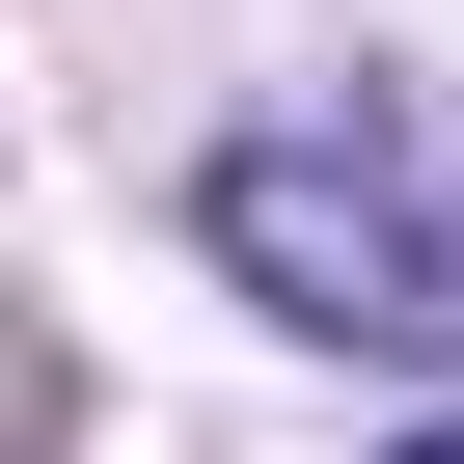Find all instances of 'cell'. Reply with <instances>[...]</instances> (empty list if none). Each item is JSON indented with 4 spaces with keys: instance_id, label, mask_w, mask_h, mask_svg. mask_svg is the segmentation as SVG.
Wrapping results in <instances>:
<instances>
[{
    "instance_id": "2",
    "label": "cell",
    "mask_w": 464,
    "mask_h": 464,
    "mask_svg": "<svg viewBox=\"0 0 464 464\" xmlns=\"http://www.w3.org/2000/svg\"><path fill=\"white\" fill-rule=\"evenodd\" d=\"M410 464H464V410H437V437H410Z\"/></svg>"
},
{
    "instance_id": "1",
    "label": "cell",
    "mask_w": 464,
    "mask_h": 464,
    "mask_svg": "<svg viewBox=\"0 0 464 464\" xmlns=\"http://www.w3.org/2000/svg\"><path fill=\"white\" fill-rule=\"evenodd\" d=\"M191 246L328 355H464V82H301L191 164Z\"/></svg>"
}]
</instances>
